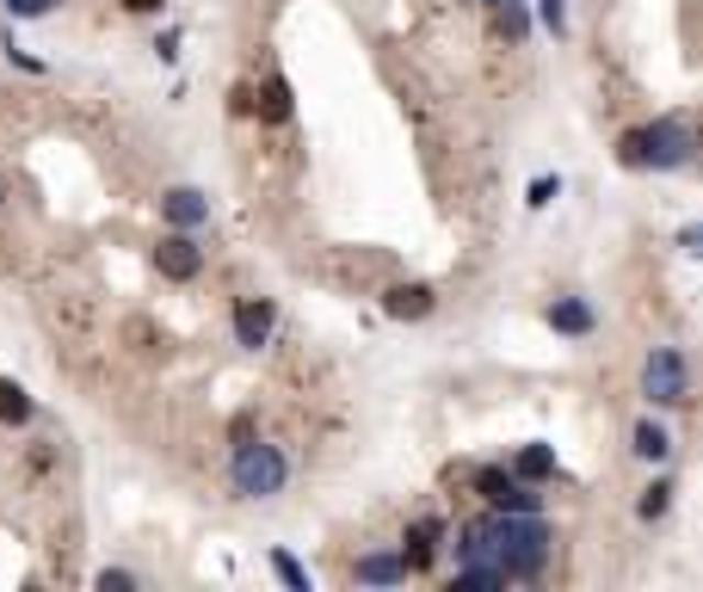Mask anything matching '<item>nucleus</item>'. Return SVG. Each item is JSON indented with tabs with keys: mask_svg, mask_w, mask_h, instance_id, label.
<instances>
[{
	"mask_svg": "<svg viewBox=\"0 0 703 592\" xmlns=\"http://www.w3.org/2000/svg\"><path fill=\"white\" fill-rule=\"evenodd\" d=\"M482 525H487V544H494V561H501L506 580H537L543 574L556 537L537 525V513H494V518H482Z\"/></svg>",
	"mask_w": 703,
	"mask_h": 592,
	"instance_id": "nucleus-1",
	"label": "nucleus"
},
{
	"mask_svg": "<svg viewBox=\"0 0 703 592\" xmlns=\"http://www.w3.org/2000/svg\"><path fill=\"white\" fill-rule=\"evenodd\" d=\"M691 130H685V118H660V124H648V130H629L624 136V149H617V161L624 167H660V173H679V167H691Z\"/></svg>",
	"mask_w": 703,
	"mask_h": 592,
	"instance_id": "nucleus-2",
	"label": "nucleus"
},
{
	"mask_svg": "<svg viewBox=\"0 0 703 592\" xmlns=\"http://www.w3.org/2000/svg\"><path fill=\"white\" fill-rule=\"evenodd\" d=\"M234 494H248V500H272L284 482H290V463H284L278 445H266V438H253V432H234Z\"/></svg>",
	"mask_w": 703,
	"mask_h": 592,
	"instance_id": "nucleus-3",
	"label": "nucleus"
},
{
	"mask_svg": "<svg viewBox=\"0 0 703 592\" xmlns=\"http://www.w3.org/2000/svg\"><path fill=\"white\" fill-rule=\"evenodd\" d=\"M641 395L655 407L691 402V371H685V352H679V346H655V352H648V364H641Z\"/></svg>",
	"mask_w": 703,
	"mask_h": 592,
	"instance_id": "nucleus-4",
	"label": "nucleus"
},
{
	"mask_svg": "<svg viewBox=\"0 0 703 592\" xmlns=\"http://www.w3.org/2000/svg\"><path fill=\"white\" fill-rule=\"evenodd\" d=\"M475 494H482L494 513H537L531 482H518L513 469H475Z\"/></svg>",
	"mask_w": 703,
	"mask_h": 592,
	"instance_id": "nucleus-5",
	"label": "nucleus"
},
{
	"mask_svg": "<svg viewBox=\"0 0 703 592\" xmlns=\"http://www.w3.org/2000/svg\"><path fill=\"white\" fill-rule=\"evenodd\" d=\"M155 265H161V278H173V284H191L204 272V253H198V241H191L186 229H173L167 241L155 248Z\"/></svg>",
	"mask_w": 703,
	"mask_h": 592,
	"instance_id": "nucleus-6",
	"label": "nucleus"
},
{
	"mask_svg": "<svg viewBox=\"0 0 703 592\" xmlns=\"http://www.w3.org/2000/svg\"><path fill=\"white\" fill-rule=\"evenodd\" d=\"M272 321H278V309H272L266 296H248V303L234 309V340L248 346V352H260V346L272 340Z\"/></svg>",
	"mask_w": 703,
	"mask_h": 592,
	"instance_id": "nucleus-7",
	"label": "nucleus"
},
{
	"mask_svg": "<svg viewBox=\"0 0 703 592\" xmlns=\"http://www.w3.org/2000/svg\"><path fill=\"white\" fill-rule=\"evenodd\" d=\"M438 537H444V525H438V518H414V525H407V537H402V568H407V574L432 568Z\"/></svg>",
	"mask_w": 703,
	"mask_h": 592,
	"instance_id": "nucleus-8",
	"label": "nucleus"
},
{
	"mask_svg": "<svg viewBox=\"0 0 703 592\" xmlns=\"http://www.w3.org/2000/svg\"><path fill=\"white\" fill-rule=\"evenodd\" d=\"M161 217H167L173 229H198V222H210V198H204L198 186H173L167 198H161Z\"/></svg>",
	"mask_w": 703,
	"mask_h": 592,
	"instance_id": "nucleus-9",
	"label": "nucleus"
},
{
	"mask_svg": "<svg viewBox=\"0 0 703 592\" xmlns=\"http://www.w3.org/2000/svg\"><path fill=\"white\" fill-rule=\"evenodd\" d=\"M383 315H395V321L432 315V284H389V290H383Z\"/></svg>",
	"mask_w": 703,
	"mask_h": 592,
	"instance_id": "nucleus-10",
	"label": "nucleus"
},
{
	"mask_svg": "<svg viewBox=\"0 0 703 592\" xmlns=\"http://www.w3.org/2000/svg\"><path fill=\"white\" fill-rule=\"evenodd\" d=\"M629 451H636L641 463H667V457H672V432L660 420H641L636 432H629Z\"/></svg>",
	"mask_w": 703,
	"mask_h": 592,
	"instance_id": "nucleus-11",
	"label": "nucleus"
},
{
	"mask_svg": "<svg viewBox=\"0 0 703 592\" xmlns=\"http://www.w3.org/2000/svg\"><path fill=\"white\" fill-rule=\"evenodd\" d=\"M352 580H364V586H402L407 580V568H402V556H359V568H352Z\"/></svg>",
	"mask_w": 703,
	"mask_h": 592,
	"instance_id": "nucleus-12",
	"label": "nucleus"
},
{
	"mask_svg": "<svg viewBox=\"0 0 703 592\" xmlns=\"http://www.w3.org/2000/svg\"><path fill=\"white\" fill-rule=\"evenodd\" d=\"M549 328L580 340V333H593V309H586L580 296H556V303H549Z\"/></svg>",
	"mask_w": 703,
	"mask_h": 592,
	"instance_id": "nucleus-13",
	"label": "nucleus"
},
{
	"mask_svg": "<svg viewBox=\"0 0 703 592\" xmlns=\"http://www.w3.org/2000/svg\"><path fill=\"white\" fill-rule=\"evenodd\" d=\"M513 475L518 482H549V475H556V451H549V445H525V451L513 457Z\"/></svg>",
	"mask_w": 703,
	"mask_h": 592,
	"instance_id": "nucleus-14",
	"label": "nucleus"
},
{
	"mask_svg": "<svg viewBox=\"0 0 703 592\" xmlns=\"http://www.w3.org/2000/svg\"><path fill=\"white\" fill-rule=\"evenodd\" d=\"M260 111H266L272 124H284V118H290V80H284V75H272V80H266V94H260Z\"/></svg>",
	"mask_w": 703,
	"mask_h": 592,
	"instance_id": "nucleus-15",
	"label": "nucleus"
},
{
	"mask_svg": "<svg viewBox=\"0 0 703 592\" xmlns=\"http://www.w3.org/2000/svg\"><path fill=\"white\" fill-rule=\"evenodd\" d=\"M272 574H278L290 592H309V568H303V561L290 556V549H272Z\"/></svg>",
	"mask_w": 703,
	"mask_h": 592,
	"instance_id": "nucleus-16",
	"label": "nucleus"
},
{
	"mask_svg": "<svg viewBox=\"0 0 703 592\" xmlns=\"http://www.w3.org/2000/svg\"><path fill=\"white\" fill-rule=\"evenodd\" d=\"M0 420H13V426L32 420V395L19 390V383H0Z\"/></svg>",
	"mask_w": 703,
	"mask_h": 592,
	"instance_id": "nucleus-17",
	"label": "nucleus"
},
{
	"mask_svg": "<svg viewBox=\"0 0 703 592\" xmlns=\"http://www.w3.org/2000/svg\"><path fill=\"white\" fill-rule=\"evenodd\" d=\"M667 506H672V482H648L641 487V500H636V513L655 525V518H667Z\"/></svg>",
	"mask_w": 703,
	"mask_h": 592,
	"instance_id": "nucleus-18",
	"label": "nucleus"
},
{
	"mask_svg": "<svg viewBox=\"0 0 703 592\" xmlns=\"http://www.w3.org/2000/svg\"><path fill=\"white\" fill-rule=\"evenodd\" d=\"M501 32H506V37H525V32H531V19H525V7L501 0Z\"/></svg>",
	"mask_w": 703,
	"mask_h": 592,
	"instance_id": "nucleus-19",
	"label": "nucleus"
},
{
	"mask_svg": "<svg viewBox=\"0 0 703 592\" xmlns=\"http://www.w3.org/2000/svg\"><path fill=\"white\" fill-rule=\"evenodd\" d=\"M556 198H562V179H549V173H543V179H531V198H525V204L543 210V204H556Z\"/></svg>",
	"mask_w": 703,
	"mask_h": 592,
	"instance_id": "nucleus-20",
	"label": "nucleus"
},
{
	"mask_svg": "<svg viewBox=\"0 0 703 592\" xmlns=\"http://www.w3.org/2000/svg\"><path fill=\"white\" fill-rule=\"evenodd\" d=\"M537 19H543V25H549L556 37L568 32V7H562V0H537Z\"/></svg>",
	"mask_w": 703,
	"mask_h": 592,
	"instance_id": "nucleus-21",
	"label": "nucleus"
},
{
	"mask_svg": "<svg viewBox=\"0 0 703 592\" xmlns=\"http://www.w3.org/2000/svg\"><path fill=\"white\" fill-rule=\"evenodd\" d=\"M7 7H13L19 19H37V13H50V7H56V0H7Z\"/></svg>",
	"mask_w": 703,
	"mask_h": 592,
	"instance_id": "nucleus-22",
	"label": "nucleus"
},
{
	"mask_svg": "<svg viewBox=\"0 0 703 592\" xmlns=\"http://www.w3.org/2000/svg\"><path fill=\"white\" fill-rule=\"evenodd\" d=\"M130 586H136V580L118 574V568H106V574H99V592H130Z\"/></svg>",
	"mask_w": 703,
	"mask_h": 592,
	"instance_id": "nucleus-23",
	"label": "nucleus"
},
{
	"mask_svg": "<svg viewBox=\"0 0 703 592\" xmlns=\"http://www.w3.org/2000/svg\"><path fill=\"white\" fill-rule=\"evenodd\" d=\"M124 13H161V0H124Z\"/></svg>",
	"mask_w": 703,
	"mask_h": 592,
	"instance_id": "nucleus-24",
	"label": "nucleus"
},
{
	"mask_svg": "<svg viewBox=\"0 0 703 592\" xmlns=\"http://www.w3.org/2000/svg\"><path fill=\"white\" fill-rule=\"evenodd\" d=\"M482 7H501V0H482Z\"/></svg>",
	"mask_w": 703,
	"mask_h": 592,
	"instance_id": "nucleus-25",
	"label": "nucleus"
}]
</instances>
